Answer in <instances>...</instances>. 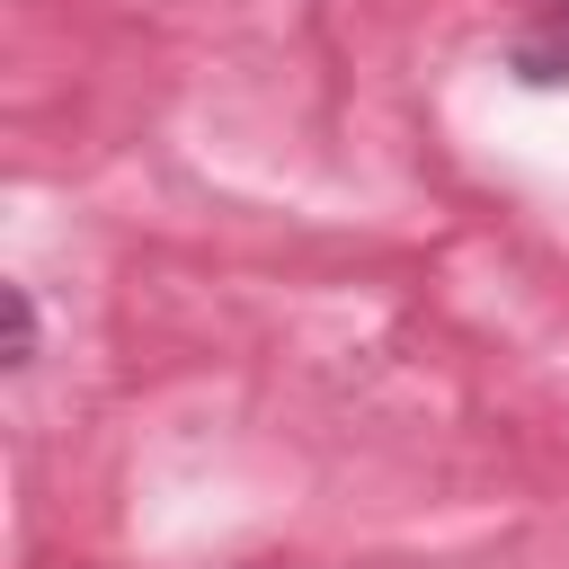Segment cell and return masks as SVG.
I'll list each match as a JSON object with an SVG mask.
<instances>
[{
    "label": "cell",
    "instance_id": "obj_1",
    "mask_svg": "<svg viewBox=\"0 0 569 569\" xmlns=\"http://www.w3.org/2000/svg\"><path fill=\"white\" fill-rule=\"evenodd\" d=\"M507 71L525 89H569V0L525 9V27L507 36Z\"/></svg>",
    "mask_w": 569,
    "mask_h": 569
},
{
    "label": "cell",
    "instance_id": "obj_2",
    "mask_svg": "<svg viewBox=\"0 0 569 569\" xmlns=\"http://www.w3.org/2000/svg\"><path fill=\"white\" fill-rule=\"evenodd\" d=\"M0 365L9 373L36 365V293L27 284H0Z\"/></svg>",
    "mask_w": 569,
    "mask_h": 569
}]
</instances>
